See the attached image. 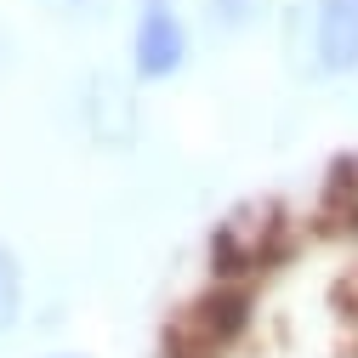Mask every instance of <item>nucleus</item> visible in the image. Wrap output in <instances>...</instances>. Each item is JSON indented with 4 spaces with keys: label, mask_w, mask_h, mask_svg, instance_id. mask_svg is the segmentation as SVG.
<instances>
[{
    "label": "nucleus",
    "mask_w": 358,
    "mask_h": 358,
    "mask_svg": "<svg viewBox=\"0 0 358 358\" xmlns=\"http://www.w3.org/2000/svg\"><path fill=\"white\" fill-rule=\"evenodd\" d=\"M46 358H85V352H46Z\"/></svg>",
    "instance_id": "8"
},
{
    "label": "nucleus",
    "mask_w": 358,
    "mask_h": 358,
    "mask_svg": "<svg viewBox=\"0 0 358 358\" xmlns=\"http://www.w3.org/2000/svg\"><path fill=\"white\" fill-rule=\"evenodd\" d=\"M6 57H12V34H6V23H0V69H6Z\"/></svg>",
    "instance_id": "7"
},
{
    "label": "nucleus",
    "mask_w": 358,
    "mask_h": 358,
    "mask_svg": "<svg viewBox=\"0 0 358 358\" xmlns=\"http://www.w3.org/2000/svg\"><path fill=\"white\" fill-rule=\"evenodd\" d=\"M262 6H267V0H205V17L222 34H239V29H250L262 17Z\"/></svg>",
    "instance_id": "5"
},
{
    "label": "nucleus",
    "mask_w": 358,
    "mask_h": 358,
    "mask_svg": "<svg viewBox=\"0 0 358 358\" xmlns=\"http://www.w3.org/2000/svg\"><path fill=\"white\" fill-rule=\"evenodd\" d=\"M52 12H97V0H46Z\"/></svg>",
    "instance_id": "6"
},
{
    "label": "nucleus",
    "mask_w": 358,
    "mask_h": 358,
    "mask_svg": "<svg viewBox=\"0 0 358 358\" xmlns=\"http://www.w3.org/2000/svg\"><path fill=\"white\" fill-rule=\"evenodd\" d=\"M188 63V23L171 0H137V29H131V74L143 85H159L182 74Z\"/></svg>",
    "instance_id": "1"
},
{
    "label": "nucleus",
    "mask_w": 358,
    "mask_h": 358,
    "mask_svg": "<svg viewBox=\"0 0 358 358\" xmlns=\"http://www.w3.org/2000/svg\"><path fill=\"white\" fill-rule=\"evenodd\" d=\"M17 319H23V262H17V250L6 239H0V336Z\"/></svg>",
    "instance_id": "4"
},
{
    "label": "nucleus",
    "mask_w": 358,
    "mask_h": 358,
    "mask_svg": "<svg viewBox=\"0 0 358 358\" xmlns=\"http://www.w3.org/2000/svg\"><path fill=\"white\" fill-rule=\"evenodd\" d=\"M80 120L92 131V143H103V148L137 143V103H131L125 80H114V74H92L80 85Z\"/></svg>",
    "instance_id": "2"
},
{
    "label": "nucleus",
    "mask_w": 358,
    "mask_h": 358,
    "mask_svg": "<svg viewBox=\"0 0 358 358\" xmlns=\"http://www.w3.org/2000/svg\"><path fill=\"white\" fill-rule=\"evenodd\" d=\"M313 63L324 74L358 69V0H319L313 6Z\"/></svg>",
    "instance_id": "3"
}]
</instances>
